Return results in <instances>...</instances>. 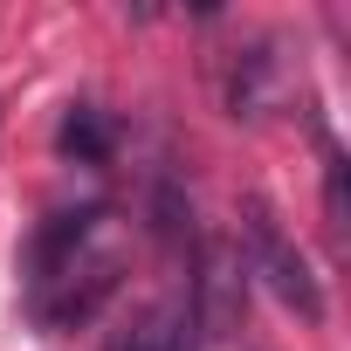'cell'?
<instances>
[{"label": "cell", "instance_id": "cell-1", "mask_svg": "<svg viewBox=\"0 0 351 351\" xmlns=\"http://www.w3.org/2000/svg\"><path fill=\"white\" fill-rule=\"evenodd\" d=\"M241 269H248L282 310H296L303 324L324 317V282H317L310 255L296 248V234L276 221L269 200H248V207H241Z\"/></svg>", "mask_w": 351, "mask_h": 351}, {"label": "cell", "instance_id": "cell-2", "mask_svg": "<svg viewBox=\"0 0 351 351\" xmlns=\"http://www.w3.org/2000/svg\"><path fill=\"white\" fill-rule=\"evenodd\" d=\"M110 296H117V255H83V262H69L56 282L35 289V317H42L49 330H76V324H90Z\"/></svg>", "mask_w": 351, "mask_h": 351}, {"label": "cell", "instance_id": "cell-3", "mask_svg": "<svg viewBox=\"0 0 351 351\" xmlns=\"http://www.w3.org/2000/svg\"><path fill=\"white\" fill-rule=\"evenodd\" d=\"M97 221H104V200L56 207V214L35 228V241H28V289H42V282H56L69 262H83L90 241H97Z\"/></svg>", "mask_w": 351, "mask_h": 351}, {"label": "cell", "instance_id": "cell-4", "mask_svg": "<svg viewBox=\"0 0 351 351\" xmlns=\"http://www.w3.org/2000/svg\"><path fill=\"white\" fill-rule=\"evenodd\" d=\"M241 289H248L241 248H234V241H207V248H200V276H193V317H200V337H207V330H228V324L241 317Z\"/></svg>", "mask_w": 351, "mask_h": 351}, {"label": "cell", "instance_id": "cell-5", "mask_svg": "<svg viewBox=\"0 0 351 351\" xmlns=\"http://www.w3.org/2000/svg\"><path fill=\"white\" fill-rule=\"evenodd\" d=\"M104 351H200V317H193V303H152Z\"/></svg>", "mask_w": 351, "mask_h": 351}, {"label": "cell", "instance_id": "cell-6", "mask_svg": "<svg viewBox=\"0 0 351 351\" xmlns=\"http://www.w3.org/2000/svg\"><path fill=\"white\" fill-rule=\"evenodd\" d=\"M56 152L76 158V165H104V158L117 152V124H110V110H104V104H69L62 124H56Z\"/></svg>", "mask_w": 351, "mask_h": 351}]
</instances>
